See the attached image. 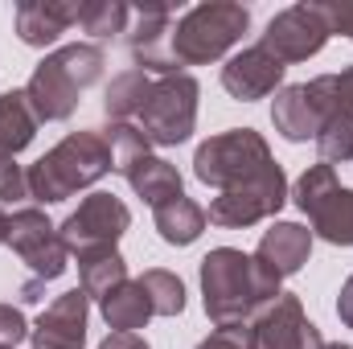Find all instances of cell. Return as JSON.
Segmentation results:
<instances>
[{
    "mask_svg": "<svg viewBox=\"0 0 353 349\" xmlns=\"http://www.w3.org/2000/svg\"><path fill=\"white\" fill-rule=\"evenodd\" d=\"M316 152H321V165L353 161V119H325V128L316 132Z\"/></svg>",
    "mask_w": 353,
    "mask_h": 349,
    "instance_id": "cell-29",
    "label": "cell"
},
{
    "mask_svg": "<svg viewBox=\"0 0 353 349\" xmlns=\"http://www.w3.org/2000/svg\"><path fill=\"white\" fill-rule=\"evenodd\" d=\"M29 337V325H25V317L12 308V304H0V346H12L17 341H25Z\"/></svg>",
    "mask_w": 353,
    "mask_h": 349,
    "instance_id": "cell-33",
    "label": "cell"
},
{
    "mask_svg": "<svg viewBox=\"0 0 353 349\" xmlns=\"http://www.w3.org/2000/svg\"><path fill=\"white\" fill-rule=\"evenodd\" d=\"M87 300L90 296L83 288L62 292L41 312V321L29 329L33 349H83V341H87Z\"/></svg>",
    "mask_w": 353,
    "mask_h": 349,
    "instance_id": "cell-12",
    "label": "cell"
},
{
    "mask_svg": "<svg viewBox=\"0 0 353 349\" xmlns=\"http://www.w3.org/2000/svg\"><path fill=\"white\" fill-rule=\"evenodd\" d=\"M267 165H271V148H267L263 136L251 132V128L222 132V136L205 140V144L197 148V157H193V173H197V181L214 185L218 193L255 181Z\"/></svg>",
    "mask_w": 353,
    "mask_h": 349,
    "instance_id": "cell-5",
    "label": "cell"
},
{
    "mask_svg": "<svg viewBox=\"0 0 353 349\" xmlns=\"http://www.w3.org/2000/svg\"><path fill=\"white\" fill-rule=\"evenodd\" d=\"M197 349H255V333H251V325H226V329L210 333Z\"/></svg>",
    "mask_w": 353,
    "mask_h": 349,
    "instance_id": "cell-31",
    "label": "cell"
},
{
    "mask_svg": "<svg viewBox=\"0 0 353 349\" xmlns=\"http://www.w3.org/2000/svg\"><path fill=\"white\" fill-rule=\"evenodd\" d=\"M152 218H157V230H161V239L169 243V247H189L201 230H205V210L193 201V197H173V201H165V206H157L152 210Z\"/></svg>",
    "mask_w": 353,
    "mask_h": 349,
    "instance_id": "cell-19",
    "label": "cell"
},
{
    "mask_svg": "<svg viewBox=\"0 0 353 349\" xmlns=\"http://www.w3.org/2000/svg\"><path fill=\"white\" fill-rule=\"evenodd\" d=\"M83 4L79 0H25L17 4V37L33 50L58 41L70 25H79Z\"/></svg>",
    "mask_w": 353,
    "mask_h": 349,
    "instance_id": "cell-15",
    "label": "cell"
},
{
    "mask_svg": "<svg viewBox=\"0 0 353 349\" xmlns=\"http://www.w3.org/2000/svg\"><path fill=\"white\" fill-rule=\"evenodd\" d=\"M321 349H353V346H341V341H325Z\"/></svg>",
    "mask_w": 353,
    "mask_h": 349,
    "instance_id": "cell-38",
    "label": "cell"
},
{
    "mask_svg": "<svg viewBox=\"0 0 353 349\" xmlns=\"http://www.w3.org/2000/svg\"><path fill=\"white\" fill-rule=\"evenodd\" d=\"M329 37H333V29H329L321 4H292L279 17H271L259 46L288 66V62H308L312 54H321Z\"/></svg>",
    "mask_w": 353,
    "mask_h": 349,
    "instance_id": "cell-10",
    "label": "cell"
},
{
    "mask_svg": "<svg viewBox=\"0 0 353 349\" xmlns=\"http://www.w3.org/2000/svg\"><path fill=\"white\" fill-rule=\"evenodd\" d=\"M99 308H103V321L111 325V333H136L152 317V304H148V296H144V288L136 279L119 283L107 300H99Z\"/></svg>",
    "mask_w": 353,
    "mask_h": 349,
    "instance_id": "cell-20",
    "label": "cell"
},
{
    "mask_svg": "<svg viewBox=\"0 0 353 349\" xmlns=\"http://www.w3.org/2000/svg\"><path fill=\"white\" fill-rule=\"evenodd\" d=\"M8 247L21 255V263L33 271V279L25 283V300H41L37 292L58 279L66 271V243L58 235V226L41 214V210H17L8 218Z\"/></svg>",
    "mask_w": 353,
    "mask_h": 349,
    "instance_id": "cell-7",
    "label": "cell"
},
{
    "mask_svg": "<svg viewBox=\"0 0 353 349\" xmlns=\"http://www.w3.org/2000/svg\"><path fill=\"white\" fill-rule=\"evenodd\" d=\"M251 333H255V349H321L325 346L321 329L304 317L300 300L288 296V292H279L271 304L259 308Z\"/></svg>",
    "mask_w": 353,
    "mask_h": 349,
    "instance_id": "cell-11",
    "label": "cell"
},
{
    "mask_svg": "<svg viewBox=\"0 0 353 349\" xmlns=\"http://www.w3.org/2000/svg\"><path fill=\"white\" fill-rule=\"evenodd\" d=\"M4 243H8V218L0 214V247H4Z\"/></svg>",
    "mask_w": 353,
    "mask_h": 349,
    "instance_id": "cell-37",
    "label": "cell"
},
{
    "mask_svg": "<svg viewBox=\"0 0 353 349\" xmlns=\"http://www.w3.org/2000/svg\"><path fill=\"white\" fill-rule=\"evenodd\" d=\"M321 12H325V21H329V29L333 33H345L353 41V0H341V4H321Z\"/></svg>",
    "mask_w": 353,
    "mask_h": 349,
    "instance_id": "cell-34",
    "label": "cell"
},
{
    "mask_svg": "<svg viewBox=\"0 0 353 349\" xmlns=\"http://www.w3.org/2000/svg\"><path fill=\"white\" fill-rule=\"evenodd\" d=\"M79 271H83V292L94 300H107L119 283H128V263L119 259V251L87 255V259H79Z\"/></svg>",
    "mask_w": 353,
    "mask_h": 349,
    "instance_id": "cell-25",
    "label": "cell"
},
{
    "mask_svg": "<svg viewBox=\"0 0 353 349\" xmlns=\"http://www.w3.org/2000/svg\"><path fill=\"white\" fill-rule=\"evenodd\" d=\"M111 169H115V161H111V144L103 132H70L37 165H29L25 181H29V197L50 206V201H66L70 193L94 185Z\"/></svg>",
    "mask_w": 353,
    "mask_h": 349,
    "instance_id": "cell-2",
    "label": "cell"
},
{
    "mask_svg": "<svg viewBox=\"0 0 353 349\" xmlns=\"http://www.w3.org/2000/svg\"><path fill=\"white\" fill-rule=\"evenodd\" d=\"M312 218V230L325 239V243H337V247H353V189H333L325 193L312 210H304Z\"/></svg>",
    "mask_w": 353,
    "mask_h": 349,
    "instance_id": "cell-18",
    "label": "cell"
},
{
    "mask_svg": "<svg viewBox=\"0 0 353 349\" xmlns=\"http://www.w3.org/2000/svg\"><path fill=\"white\" fill-rule=\"evenodd\" d=\"M0 349H12V346H0Z\"/></svg>",
    "mask_w": 353,
    "mask_h": 349,
    "instance_id": "cell-39",
    "label": "cell"
},
{
    "mask_svg": "<svg viewBox=\"0 0 353 349\" xmlns=\"http://www.w3.org/2000/svg\"><path fill=\"white\" fill-rule=\"evenodd\" d=\"M99 74H103L99 46H66V50H54L46 62H37L33 79L25 83V99H29L37 123L70 119L79 107V94L94 87Z\"/></svg>",
    "mask_w": 353,
    "mask_h": 349,
    "instance_id": "cell-3",
    "label": "cell"
},
{
    "mask_svg": "<svg viewBox=\"0 0 353 349\" xmlns=\"http://www.w3.org/2000/svg\"><path fill=\"white\" fill-rule=\"evenodd\" d=\"M197 123V79L193 74H165L157 79L140 115H136V128L144 132L148 144H161V148H173L181 140H189Z\"/></svg>",
    "mask_w": 353,
    "mask_h": 349,
    "instance_id": "cell-6",
    "label": "cell"
},
{
    "mask_svg": "<svg viewBox=\"0 0 353 349\" xmlns=\"http://www.w3.org/2000/svg\"><path fill=\"white\" fill-rule=\"evenodd\" d=\"M128 17H132V8H128V4H119V0H87V4H83V17H79V25L87 29L90 37L107 41V37L123 33Z\"/></svg>",
    "mask_w": 353,
    "mask_h": 349,
    "instance_id": "cell-28",
    "label": "cell"
},
{
    "mask_svg": "<svg viewBox=\"0 0 353 349\" xmlns=\"http://www.w3.org/2000/svg\"><path fill=\"white\" fill-rule=\"evenodd\" d=\"M337 317H341V321H345V325L353 329V275L345 279V288H341V300H337Z\"/></svg>",
    "mask_w": 353,
    "mask_h": 349,
    "instance_id": "cell-36",
    "label": "cell"
},
{
    "mask_svg": "<svg viewBox=\"0 0 353 349\" xmlns=\"http://www.w3.org/2000/svg\"><path fill=\"white\" fill-rule=\"evenodd\" d=\"M308 251H312V235H308L304 226H296V222H275L263 235L255 259L263 263L271 275L288 279V275H296V271L308 263Z\"/></svg>",
    "mask_w": 353,
    "mask_h": 349,
    "instance_id": "cell-17",
    "label": "cell"
},
{
    "mask_svg": "<svg viewBox=\"0 0 353 349\" xmlns=\"http://www.w3.org/2000/svg\"><path fill=\"white\" fill-rule=\"evenodd\" d=\"M279 275H271L255 255H243L234 247H218L201 259V292H205V317L226 325H247L251 312H259L279 296Z\"/></svg>",
    "mask_w": 353,
    "mask_h": 349,
    "instance_id": "cell-1",
    "label": "cell"
},
{
    "mask_svg": "<svg viewBox=\"0 0 353 349\" xmlns=\"http://www.w3.org/2000/svg\"><path fill=\"white\" fill-rule=\"evenodd\" d=\"M140 25L132 33V58H136V70H157L161 79L165 74H176V62H173V50H169V37H173V17L176 8L169 4H140L136 8Z\"/></svg>",
    "mask_w": 353,
    "mask_h": 349,
    "instance_id": "cell-13",
    "label": "cell"
},
{
    "mask_svg": "<svg viewBox=\"0 0 353 349\" xmlns=\"http://www.w3.org/2000/svg\"><path fill=\"white\" fill-rule=\"evenodd\" d=\"M128 185L157 210V206H165V201H173L181 197V173H176L169 161H161V157H144L132 173H128Z\"/></svg>",
    "mask_w": 353,
    "mask_h": 349,
    "instance_id": "cell-22",
    "label": "cell"
},
{
    "mask_svg": "<svg viewBox=\"0 0 353 349\" xmlns=\"http://www.w3.org/2000/svg\"><path fill=\"white\" fill-rule=\"evenodd\" d=\"M17 197H29V181L12 157L0 152V201H17Z\"/></svg>",
    "mask_w": 353,
    "mask_h": 349,
    "instance_id": "cell-32",
    "label": "cell"
},
{
    "mask_svg": "<svg viewBox=\"0 0 353 349\" xmlns=\"http://www.w3.org/2000/svg\"><path fill=\"white\" fill-rule=\"evenodd\" d=\"M251 25V12L243 4H226V0H214V4H197L189 8L181 21L173 25V37H169V50H173L176 66H201V62H214L222 58Z\"/></svg>",
    "mask_w": 353,
    "mask_h": 349,
    "instance_id": "cell-4",
    "label": "cell"
},
{
    "mask_svg": "<svg viewBox=\"0 0 353 349\" xmlns=\"http://www.w3.org/2000/svg\"><path fill=\"white\" fill-rule=\"evenodd\" d=\"M132 226V214L119 197L111 193H90L87 201L58 226L62 243L70 255L87 259V255H103V251H115V243L123 239V230Z\"/></svg>",
    "mask_w": 353,
    "mask_h": 349,
    "instance_id": "cell-8",
    "label": "cell"
},
{
    "mask_svg": "<svg viewBox=\"0 0 353 349\" xmlns=\"http://www.w3.org/2000/svg\"><path fill=\"white\" fill-rule=\"evenodd\" d=\"M33 132H37V115H33L25 90L0 94V152L4 157H17L21 148L33 144Z\"/></svg>",
    "mask_w": 353,
    "mask_h": 349,
    "instance_id": "cell-21",
    "label": "cell"
},
{
    "mask_svg": "<svg viewBox=\"0 0 353 349\" xmlns=\"http://www.w3.org/2000/svg\"><path fill=\"white\" fill-rule=\"evenodd\" d=\"M148 90H152V79H148L144 70H123V74L107 87L103 111L111 115V123H128V119H136V115H140V107H144Z\"/></svg>",
    "mask_w": 353,
    "mask_h": 349,
    "instance_id": "cell-23",
    "label": "cell"
},
{
    "mask_svg": "<svg viewBox=\"0 0 353 349\" xmlns=\"http://www.w3.org/2000/svg\"><path fill=\"white\" fill-rule=\"evenodd\" d=\"M283 201H288V177H283V169L271 161L255 181L218 193V197L210 201L205 218L218 222V226H226V230H239V226H255V222H263L271 214H279Z\"/></svg>",
    "mask_w": 353,
    "mask_h": 349,
    "instance_id": "cell-9",
    "label": "cell"
},
{
    "mask_svg": "<svg viewBox=\"0 0 353 349\" xmlns=\"http://www.w3.org/2000/svg\"><path fill=\"white\" fill-rule=\"evenodd\" d=\"M107 144H111V161H115V173L119 177H128L144 157H148V140H144V132L132 128V123H111V128H107Z\"/></svg>",
    "mask_w": 353,
    "mask_h": 349,
    "instance_id": "cell-27",
    "label": "cell"
},
{
    "mask_svg": "<svg viewBox=\"0 0 353 349\" xmlns=\"http://www.w3.org/2000/svg\"><path fill=\"white\" fill-rule=\"evenodd\" d=\"M308 87V99L321 107L325 119H353V66L341 74H321Z\"/></svg>",
    "mask_w": 353,
    "mask_h": 349,
    "instance_id": "cell-24",
    "label": "cell"
},
{
    "mask_svg": "<svg viewBox=\"0 0 353 349\" xmlns=\"http://www.w3.org/2000/svg\"><path fill=\"white\" fill-rule=\"evenodd\" d=\"M271 123L283 140L292 144H304V140H316V132L325 128V115L321 107L308 99V87L296 83V87H283L271 103Z\"/></svg>",
    "mask_w": 353,
    "mask_h": 349,
    "instance_id": "cell-16",
    "label": "cell"
},
{
    "mask_svg": "<svg viewBox=\"0 0 353 349\" xmlns=\"http://www.w3.org/2000/svg\"><path fill=\"white\" fill-rule=\"evenodd\" d=\"M99 349H148V341L140 333H107V341Z\"/></svg>",
    "mask_w": 353,
    "mask_h": 349,
    "instance_id": "cell-35",
    "label": "cell"
},
{
    "mask_svg": "<svg viewBox=\"0 0 353 349\" xmlns=\"http://www.w3.org/2000/svg\"><path fill=\"white\" fill-rule=\"evenodd\" d=\"M136 283L144 288V296H148V304H152V317H176V312L185 308V283L176 279L173 271L152 267V271H144Z\"/></svg>",
    "mask_w": 353,
    "mask_h": 349,
    "instance_id": "cell-26",
    "label": "cell"
},
{
    "mask_svg": "<svg viewBox=\"0 0 353 349\" xmlns=\"http://www.w3.org/2000/svg\"><path fill=\"white\" fill-rule=\"evenodd\" d=\"M279 83H283V62L275 54H267L263 46H247L243 54H234L222 66V87L234 99H243V103L271 94Z\"/></svg>",
    "mask_w": 353,
    "mask_h": 349,
    "instance_id": "cell-14",
    "label": "cell"
},
{
    "mask_svg": "<svg viewBox=\"0 0 353 349\" xmlns=\"http://www.w3.org/2000/svg\"><path fill=\"white\" fill-rule=\"evenodd\" d=\"M337 189V173H333V165H312L308 173L296 181V206L300 210H312L325 193H333Z\"/></svg>",
    "mask_w": 353,
    "mask_h": 349,
    "instance_id": "cell-30",
    "label": "cell"
}]
</instances>
